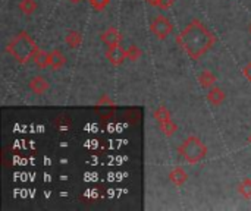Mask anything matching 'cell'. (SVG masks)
<instances>
[{
  "instance_id": "obj_1",
  "label": "cell",
  "mask_w": 251,
  "mask_h": 211,
  "mask_svg": "<svg viewBox=\"0 0 251 211\" xmlns=\"http://www.w3.org/2000/svg\"><path fill=\"white\" fill-rule=\"evenodd\" d=\"M176 44L188 57L199 60L215 47L216 35L200 19H193L178 34Z\"/></svg>"
},
{
  "instance_id": "obj_2",
  "label": "cell",
  "mask_w": 251,
  "mask_h": 211,
  "mask_svg": "<svg viewBox=\"0 0 251 211\" xmlns=\"http://www.w3.org/2000/svg\"><path fill=\"white\" fill-rule=\"evenodd\" d=\"M40 47L32 40V37L26 31H21L18 35H15L7 43V53L18 62V63H26L32 60L34 54L37 53Z\"/></svg>"
},
{
  "instance_id": "obj_3",
  "label": "cell",
  "mask_w": 251,
  "mask_h": 211,
  "mask_svg": "<svg viewBox=\"0 0 251 211\" xmlns=\"http://www.w3.org/2000/svg\"><path fill=\"white\" fill-rule=\"evenodd\" d=\"M207 145L199 137H188L182 141L178 147V154L188 163V164H199L207 156Z\"/></svg>"
},
{
  "instance_id": "obj_4",
  "label": "cell",
  "mask_w": 251,
  "mask_h": 211,
  "mask_svg": "<svg viewBox=\"0 0 251 211\" xmlns=\"http://www.w3.org/2000/svg\"><path fill=\"white\" fill-rule=\"evenodd\" d=\"M172 29H174V25H172L171 19L165 15H157L150 23V31L153 32V35L157 40L168 38L171 35Z\"/></svg>"
},
{
  "instance_id": "obj_5",
  "label": "cell",
  "mask_w": 251,
  "mask_h": 211,
  "mask_svg": "<svg viewBox=\"0 0 251 211\" xmlns=\"http://www.w3.org/2000/svg\"><path fill=\"white\" fill-rule=\"evenodd\" d=\"M106 59L109 60L110 65L113 66H121L126 60V50L121 46L109 47L106 51Z\"/></svg>"
},
{
  "instance_id": "obj_6",
  "label": "cell",
  "mask_w": 251,
  "mask_h": 211,
  "mask_svg": "<svg viewBox=\"0 0 251 211\" xmlns=\"http://www.w3.org/2000/svg\"><path fill=\"white\" fill-rule=\"evenodd\" d=\"M124 37L121 34V31H118L116 28L110 26L107 28L103 34H101V41L107 46V47H115V46H121Z\"/></svg>"
},
{
  "instance_id": "obj_7",
  "label": "cell",
  "mask_w": 251,
  "mask_h": 211,
  "mask_svg": "<svg viewBox=\"0 0 251 211\" xmlns=\"http://www.w3.org/2000/svg\"><path fill=\"white\" fill-rule=\"evenodd\" d=\"M49 82H47V79H44L43 76H34V78H31L29 79V90L34 93V94H37V95H43L47 90H49Z\"/></svg>"
},
{
  "instance_id": "obj_8",
  "label": "cell",
  "mask_w": 251,
  "mask_h": 211,
  "mask_svg": "<svg viewBox=\"0 0 251 211\" xmlns=\"http://www.w3.org/2000/svg\"><path fill=\"white\" fill-rule=\"evenodd\" d=\"M66 65V56L63 54V51L54 48L50 51V68L53 70H59Z\"/></svg>"
},
{
  "instance_id": "obj_9",
  "label": "cell",
  "mask_w": 251,
  "mask_h": 211,
  "mask_svg": "<svg viewBox=\"0 0 251 211\" xmlns=\"http://www.w3.org/2000/svg\"><path fill=\"white\" fill-rule=\"evenodd\" d=\"M225 98H226L225 91H224L222 88L216 87V85L212 87V88L209 90V93H207V100H209V103L213 104V106H221V104L225 101Z\"/></svg>"
},
{
  "instance_id": "obj_10",
  "label": "cell",
  "mask_w": 251,
  "mask_h": 211,
  "mask_svg": "<svg viewBox=\"0 0 251 211\" xmlns=\"http://www.w3.org/2000/svg\"><path fill=\"white\" fill-rule=\"evenodd\" d=\"M169 181L175 187H182L188 181V173L182 167H175L169 172Z\"/></svg>"
},
{
  "instance_id": "obj_11",
  "label": "cell",
  "mask_w": 251,
  "mask_h": 211,
  "mask_svg": "<svg viewBox=\"0 0 251 211\" xmlns=\"http://www.w3.org/2000/svg\"><path fill=\"white\" fill-rule=\"evenodd\" d=\"M32 62L35 63V66H38L40 69H46L50 68V51H46L43 48H38L37 53L32 57Z\"/></svg>"
},
{
  "instance_id": "obj_12",
  "label": "cell",
  "mask_w": 251,
  "mask_h": 211,
  "mask_svg": "<svg viewBox=\"0 0 251 211\" xmlns=\"http://www.w3.org/2000/svg\"><path fill=\"white\" fill-rule=\"evenodd\" d=\"M199 82H200V85L203 87V88H207V90H210L212 87H215V84H216V75L213 73V72H210V70H203L200 75H199Z\"/></svg>"
},
{
  "instance_id": "obj_13",
  "label": "cell",
  "mask_w": 251,
  "mask_h": 211,
  "mask_svg": "<svg viewBox=\"0 0 251 211\" xmlns=\"http://www.w3.org/2000/svg\"><path fill=\"white\" fill-rule=\"evenodd\" d=\"M65 41H66L68 47L78 48L81 46V43H82V37H81V34L78 31H69L66 38H65Z\"/></svg>"
},
{
  "instance_id": "obj_14",
  "label": "cell",
  "mask_w": 251,
  "mask_h": 211,
  "mask_svg": "<svg viewBox=\"0 0 251 211\" xmlns=\"http://www.w3.org/2000/svg\"><path fill=\"white\" fill-rule=\"evenodd\" d=\"M159 128H160L162 134H163L165 137H168V138H171L172 135H175V132L178 131V126H176V123H175L172 119L159 123Z\"/></svg>"
},
{
  "instance_id": "obj_15",
  "label": "cell",
  "mask_w": 251,
  "mask_h": 211,
  "mask_svg": "<svg viewBox=\"0 0 251 211\" xmlns=\"http://www.w3.org/2000/svg\"><path fill=\"white\" fill-rule=\"evenodd\" d=\"M153 117L157 120V123H162V122H166V120L172 119V117H171V112H169L168 107H165V106H159V107L153 112Z\"/></svg>"
},
{
  "instance_id": "obj_16",
  "label": "cell",
  "mask_w": 251,
  "mask_h": 211,
  "mask_svg": "<svg viewBox=\"0 0 251 211\" xmlns=\"http://www.w3.org/2000/svg\"><path fill=\"white\" fill-rule=\"evenodd\" d=\"M19 10L24 15H32L37 10V1L35 0H21L19 1Z\"/></svg>"
},
{
  "instance_id": "obj_17",
  "label": "cell",
  "mask_w": 251,
  "mask_h": 211,
  "mask_svg": "<svg viewBox=\"0 0 251 211\" xmlns=\"http://www.w3.org/2000/svg\"><path fill=\"white\" fill-rule=\"evenodd\" d=\"M238 194L246 198V200H250L251 198V179L250 178H246L240 185H238Z\"/></svg>"
},
{
  "instance_id": "obj_18",
  "label": "cell",
  "mask_w": 251,
  "mask_h": 211,
  "mask_svg": "<svg viewBox=\"0 0 251 211\" xmlns=\"http://www.w3.org/2000/svg\"><path fill=\"white\" fill-rule=\"evenodd\" d=\"M126 50V60H131V62H138L143 56V51L141 48H138L137 46H129Z\"/></svg>"
},
{
  "instance_id": "obj_19",
  "label": "cell",
  "mask_w": 251,
  "mask_h": 211,
  "mask_svg": "<svg viewBox=\"0 0 251 211\" xmlns=\"http://www.w3.org/2000/svg\"><path fill=\"white\" fill-rule=\"evenodd\" d=\"M88 1H90L91 7L94 10H99V12H101L103 9H106L109 6V3H110V0H88Z\"/></svg>"
},
{
  "instance_id": "obj_20",
  "label": "cell",
  "mask_w": 251,
  "mask_h": 211,
  "mask_svg": "<svg viewBox=\"0 0 251 211\" xmlns=\"http://www.w3.org/2000/svg\"><path fill=\"white\" fill-rule=\"evenodd\" d=\"M174 3H175V0H160L157 7L162 9V10H168V9H171L174 6Z\"/></svg>"
},
{
  "instance_id": "obj_21",
  "label": "cell",
  "mask_w": 251,
  "mask_h": 211,
  "mask_svg": "<svg viewBox=\"0 0 251 211\" xmlns=\"http://www.w3.org/2000/svg\"><path fill=\"white\" fill-rule=\"evenodd\" d=\"M97 104H99V106H106V104H107V106H113V101L109 98V95H103V97L97 101Z\"/></svg>"
},
{
  "instance_id": "obj_22",
  "label": "cell",
  "mask_w": 251,
  "mask_h": 211,
  "mask_svg": "<svg viewBox=\"0 0 251 211\" xmlns=\"http://www.w3.org/2000/svg\"><path fill=\"white\" fill-rule=\"evenodd\" d=\"M243 75L249 79L251 82V62H249L246 66H244V69H243Z\"/></svg>"
},
{
  "instance_id": "obj_23",
  "label": "cell",
  "mask_w": 251,
  "mask_h": 211,
  "mask_svg": "<svg viewBox=\"0 0 251 211\" xmlns=\"http://www.w3.org/2000/svg\"><path fill=\"white\" fill-rule=\"evenodd\" d=\"M146 1H147V3H149L150 6H154V7H157V6H159V1H160V0H146Z\"/></svg>"
},
{
  "instance_id": "obj_24",
  "label": "cell",
  "mask_w": 251,
  "mask_h": 211,
  "mask_svg": "<svg viewBox=\"0 0 251 211\" xmlns=\"http://www.w3.org/2000/svg\"><path fill=\"white\" fill-rule=\"evenodd\" d=\"M68 1H71V3H74V4H76V3H81L82 0H68Z\"/></svg>"
},
{
  "instance_id": "obj_25",
  "label": "cell",
  "mask_w": 251,
  "mask_h": 211,
  "mask_svg": "<svg viewBox=\"0 0 251 211\" xmlns=\"http://www.w3.org/2000/svg\"><path fill=\"white\" fill-rule=\"evenodd\" d=\"M249 142H250V144H251V134H250V135H249Z\"/></svg>"
},
{
  "instance_id": "obj_26",
  "label": "cell",
  "mask_w": 251,
  "mask_h": 211,
  "mask_svg": "<svg viewBox=\"0 0 251 211\" xmlns=\"http://www.w3.org/2000/svg\"><path fill=\"white\" fill-rule=\"evenodd\" d=\"M249 31H250V34H251V23H250V26H249Z\"/></svg>"
}]
</instances>
